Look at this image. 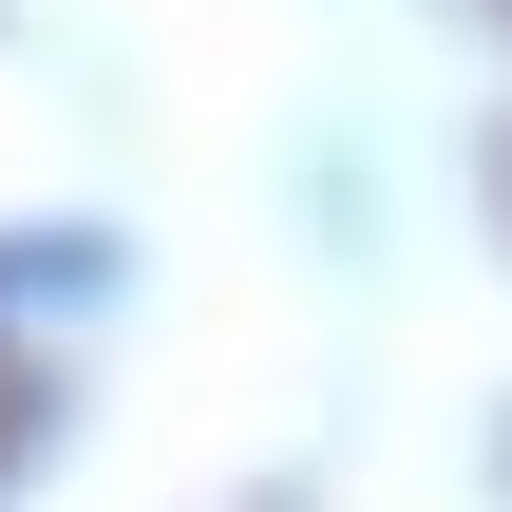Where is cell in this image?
<instances>
[{
    "mask_svg": "<svg viewBox=\"0 0 512 512\" xmlns=\"http://www.w3.org/2000/svg\"><path fill=\"white\" fill-rule=\"evenodd\" d=\"M19 437H38V380H19V361H0V456H19Z\"/></svg>",
    "mask_w": 512,
    "mask_h": 512,
    "instance_id": "1",
    "label": "cell"
},
{
    "mask_svg": "<svg viewBox=\"0 0 512 512\" xmlns=\"http://www.w3.org/2000/svg\"><path fill=\"white\" fill-rule=\"evenodd\" d=\"M494 209H512V152H494Z\"/></svg>",
    "mask_w": 512,
    "mask_h": 512,
    "instance_id": "2",
    "label": "cell"
}]
</instances>
